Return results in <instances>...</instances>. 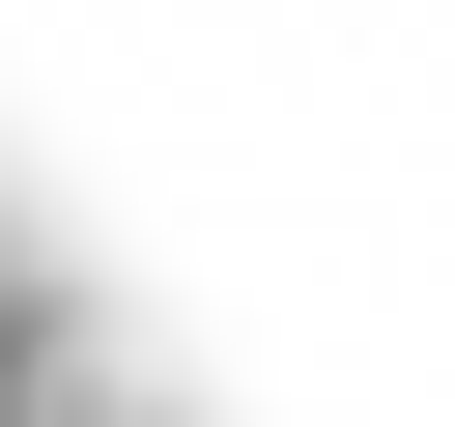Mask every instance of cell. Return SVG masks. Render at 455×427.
<instances>
[{
    "label": "cell",
    "mask_w": 455,
    "mask_h": 427,
    "mask_svg": "<svg viewBox=\"0 0 455 427\" xmlns=\"http://www.w3.org/2000/svg\"><path fill=\"white\" fill-rule=\"evenodd\" d=\"M0 427H142V370H114L85 313H28V342H0Z\"/></svg>",
    "instance_id": "6da1fadb"
}]
</instances>
